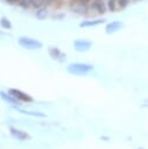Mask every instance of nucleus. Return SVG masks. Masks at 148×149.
Segmentation results:
<instances>
[{"instance_id": "f257e3e1", "label": "nucleus", "mask_w": 148, "mask_h": 149, "mask_svg": "<svg viewBox=\"0 0 148 149\" xmlns=\"http://www.w3.org/2000/svg\"><path fill=\"white\" fill-rule=\"evenodd\" d=\"M94 70V66L92 64H87V63H72V64H69L66 66V71L70 73V74H73V76H85L87 73H90L91 71Z\"/></svg>"}, {"instance_id": "f03ea898", "label": "nucleus", "mask_w": 148, "mask_h": 149, "mask_svg": "<svg viewBox=\"0 0 148 149\" xmlns=\"http://www.w3.org/2000/svg\"><path fill=\"white\" fill-rule=\"evenodd\" d=\"M17 43L23 48V49H27V50H36V49H41L43 47L42 42L38 41V40H35V38H31V37H28V36H21L17 38Z\"/></svg>"}, {"instance_id": "7ed1b4c3", "label": "nucleus", "mask_w": 148, "mask_h": 149, "mask_svg": "<svg viewBox=\"0 0 148 149\" xmlns=\"http://www.w3.org/2000/svg\"><path fill=\"white\" fill-rule=\"evenodd\" d=\"M8 92H9L12 95H14V97H15L19 101H21V102L30 104V102L34 101L33 97H30L28 93H26V92H23V91H21V90H19V88H9Z\"/></svg>"}, {"instance_id": "20e7f679", "label": "nucleus", "mask_w": 148, "mask_h": 149, "mask_svg": "<svg viewBox=\"0 0 148 149\" xmlns=\"http://www.w3.org/2000/svg\"><path fill=\"white\" fill-rule=\"evenodd\" d=\"M9 134L14 139H16L17 141H27V140H30L31 139V136H30V134L28 132L22 130V129H19V128L13 127V126L9 127Z\"/></svg>"}, {"instance_id": "39448f33", "label": "nucleus", "mask_w": 148, "mask_h": 149, "mask_svg": "<svg viewBox=\"0 0 148 149\" xmlns=\"http://www.w3.org/2000/svg\"><path fill=\"white\" fill-rule=\"evenodd\" d=\"M92 47V42L85 38H78L76 41H73V49L78 52H85L87 50H90Z\"/></svg>"}, {"instance_id": "423d86ee", "label": "nucleus", "mask_w": 148, "mask_h": 149, "mask_svg": "<svg viewBox=\"0 0 148 149\" xmlns=\"http://www.w3.org/2000/svg\"><path fill=\"white\" fill-rule=\"evenodd\" d=\"M48 52H49V55H50V57L52 59H55V61H57L59 63H62V62H64L66 59V55L64 52H62L57 47H49Z\"/></svg>"}, {"instance_id": "0eeeda50", "label": "nucleus", "mask_w": 148, "mask_h": 149, "mask_svg": "<svg viewBox=\"0 0 148 149\" xmlns=\"http://www.w3.org/2000/svg\"><path fill=\"white\" fill-rule=\"evenodd\" d=\"M0 98H1L5 102H7V104L12 105L13 107H16V106H21V105H22V102H21V101H19V100H17L14 95H12L9 92L0 91Z\"/></svg>"}, {"instance_id": "6e6552de", "label": "nucleus", "mask_w": 148, "mask_h": 149, "mask_svg": "<svg viewBox=\"0 0 148 149\" xmlns=\"http://www.w3.org/2000/svg\"><path fill=\"white\" fill-rule=\"evenodd\" d=\"M122 27H124V22L122 21H112V22H108L106 24L105 31H106V34H113V33L119 31Z\"/></svg>"}, {"instance_id": "1a4fd4ad", "label": "nucleus", "mask_w": 148, "mask_h": 149, "mask_svg": "<svg viewBox=\"0 0 148 149\" xmlns=\"http://www.w3.org/2000/svg\"><path fill=\"white\" fill-rule=\"evenodd\" d=\"M105 22V19H96V20H85L83 22L79 23V27L82 28H89V27H94V26H99L101 23Z\"/></svg>"}, {"instance_id": "9d476101", "label": "nucleus", "mask_w": 148, "mask_h": 149, "mask_svg": "<svg viewBox=\"0 0 148 149\" xmlns=\"http://www.w3.org/2000/svg\"><path fill=\"white\" fill-rule=\"evenodd\" d=\"M16 111H19L20 113H23V114H26V115H30V116H36V118H45L47 115H45V113H42V112H30V111H26V109H22V108H20L19 106H16V107H14Z\"/></svg>"}, {"instance_id": "9b49d317", "label": "nucleus", "mask_w": 148, "mask_h": 149, "mask_svg": "<svg viewBox=\"0 0 148 149\" xmlns=\"http://www.w3.org/2000/svg\"><path fill=\"white\" fill-rule=\"evenodd\" d=\"M91 8L94 9V10H96L97 13H99V14H104V13H105V6H104V3H103L100 0H94V1H92Z\"/></svg>"}, {"instance_id": "f8f14e48", "label": "nucleus", "mask_w": 148, "mask_h": 149, "mask_svg": "<svg viewBox=\"0 0 148 149\" xmlns=\"http://www.w3.org/2000/svg\"><path fill=\"white\" fill-rule=\"evenodd\" d=\"M71 8H72L73 12H76V13H78V14H86V13H87V9H86L85 5H82V3L75 2V5H72Z\"/></svg>"}, {"instance_id": "ddd939ff", "label": "nucleus", "mask_w": 148, "mask_h": 149, "mask_svg": "<svg viewBox=\"0 0 148 149\" xmlns=\"http://www.w3.org/2000/svg\"><path fill=\"white\" fill-rule=\"evenodd\" d=\"M35 16L37 20H44L47 16H48V10L45 7H40L37 8L36 13H35Z\"/></svg>"}, {"instance_id": "4468645a", "label": "nucleus", "mask_w": 148, "mask_h": 149, "mask_svg": "<svg viewBox=\"0 0 148 149\" xmlns=\"http://www.w3.org/2000/svg\"><path fill=\"white\" fill-rule=\"evenodd\" d=\"M0 26H1V28L7 29V30L12 29V22H10L7 17H5V16H2V17L0 19Z\"/></svg>"}, {"instance_id": "2eb2a0df", "label": "nucleus", "mask_w": 148, "mask_h": 149, "mask_svg": "<svg viewBox=\"0 0 148 149\" xmlns=\"http://www.w3.org/2000/svg\"><path fill=\"white\" fill-rule=\"evenodd\" d=\"M29 3L34 8H40L44 5V0H29Z\"/></svg>"}, {"instance_id": "dca6fc26", "label": "nucleus", "mask_w": 148, "mask_h": 149, "mask_svg": "<svg viewBox=\"0 0 148 149\" xmlns=\"http://www.w3.org/2000/svg\"><path fill=\"white\" fill-rule=\"evenodd\" d=\"M131 0H117V5L119 8H126L129 5Z\"/></svg>"}, {"instance_id": "f3484780", "label": "nucleus", "mask_w": 148, "mask_h": 149, "mask_svg": "<svg viewBox=\"0 0 148 149\" xmlns=\"http://www.w3.org/2000/svg\"><path fill=\"white\" fill-rule=\"evenodd\" d=\"M107 7L111 12H115V8H117V0H108L107 2Z\"/></svg>"}, {"instance_id": "a211bd4d", "label": "nucleus", "mask_w": 148, "mask_h": 149, "mask_svg": "<svg viewBox=\"0 0 148 149\" xmlns=\"http://www.w3.org/2000/svg\"><path fill=\"white\" fill-rule=\"evenodd\" d=\"M19 3L21 5V7H23V8H28V7H30V3H29V0H19Z\"/></svg>"}, {"instance_id": "6ab92c4d", "label": "nucleus", "mask_w": 148, "mask_h": 149, "mask_svg": "<svg viewBox=\"0 0 148 149\" xmlns=\"http://www.w3.org/2000/svg\"><path fill=\"white\" fill-rule=\"evenodd\" d=\"M89 1H90V0H75V2H77V3H82V5H86Z\"/></svg>"}, {"instance_id": "aec40b11", "label": "nucleus", "mask_w": 148, "mask_h": 149, "mask_svg": "<svg viewBox=\"0 0 148 149\" xmlns=\"http://www.w3.org/2000/svg\"><path fill=\"white\" fill-rule=\"evenodd\" d=\"M57 1H59V0H44V3L51 5V3H55V2H57Z\"/></svg>"}, {"instance_id": "412c9836", "label": "nucleus", "mask_w": 148, "mask_h": 149, "mask_svg": "<svg viewBox=\"0 0 148 149\" xmlns=\"http://www.w3.org/2000/svg\"><path fill=\"white\" fill-rule=\"evenodd\" d=\"M6 2L7 3H10V5H15V3L19 2V0H6Z\"/></svg>"}, {"instance_id": "4be33fe9", "label": "nucleus", "mask_w": 148, "mask_h": 149, "mask_svg": "<svg viewBox=\"0 0 148 149\" xmlns=\"http://www.w3.org/2000/svg\"><path fill=\"white\" fill-rule=\"evenodd\" d=\"M101 140H106V141H110V137H107V136H101Z\"/></svg>"}, {"instance_id": "5701e85b", "label": "nucleus", "mask_w": 148, "mask_h": 149, "mask_svg": "<svg viewBox=\"0 0 148 149\" xmlns=\"http://www.w3.org/2000/svg\"><path fill=\"white\" fill-rule=\"evenodd\" d=\"M138 149H143V148H138Z\"/></svg>"}]
</instances>
